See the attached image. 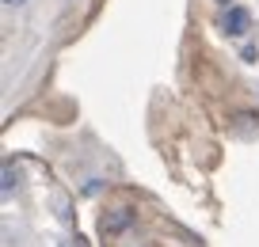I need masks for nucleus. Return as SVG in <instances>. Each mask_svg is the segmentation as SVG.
Returning a JSON list of instances; mask_svg holds the SVG:
<instances>
[{
  "label": "nucleus",
  "mask_w": 259,
  "mask_h": 247,
  "mask_svg": "<svg viewBox=\"0 0 259 247\" xmlns=\"http://www.w3.org/2000/svg\"><path fill=\"white\" fill-rule=\"evenodd\" d=\"M218 27L229 34V38H240V34H248V27H251V12L244 8V4H225Z\"/></svg>",
  "instance_id": "obj_1"
},
{
  "label": "nucleus",
  "mask_w": 259,
  "mask_h": 247,
  "mask_svg": "<svg viewBox=\"0 0 259 247\" xmlns=\"http://www.w3.org/2000/svg\"><path fill=\"white\" fill-rule=\"evenodd\" d=\"M130 224H134V209H126V206L99 217V232H103V236H118V232H126Z\"/></svg>",
  "instance_id": "obj_2"
},
{
  "label": "nucleus",
  "mask_w": 259,
  "mask_h": 247,
  "mask_svg": "<svg viewBox=\"0 0 259 247\" xmlns=\"http://www.w3.org/2000/svg\"><path fill=\"white\" fill-rule=\"evenodd\" d=\"M16 186H19V175L12 171V164H8V168H4V186H0V190H4V198H8V194L16 190Z\"/></svg>",
  "instance_id": "obj_3"
},
{
  "label": "nucleus",
  "mask_w": 259,
  "mask_h": 247,
  "mask_svg": "<svg viewBox=\"0 0 259 247\" xmlns=\"http://www.w3.org/2000/svg\"><path fill=\"white\" fill-rule=\"evenodd\" d=\"M4 4H8V8H16V4H27V0H4Z\"/></svg>",
  "instance_id": "obj_4"
},
{
  "label": "nucleus",
  "mask_w": 259,
  "mask_h": 247,
  "mask_svg": "<svg viewBox=\"0 0 259 247\" xmlns=\"http://www.w3.org/2000/svg\"><path fill=\"white\" fill-rule=\"evenodd\" d=\"M61 247H73V243H69V239H61Z\"/></svg>",
  "instance_id": "obj_5"
},
{
  "label": "nucleus",
  "mask_w": 259,
  "mask_h": 247,
  "mask_svg": "<svg viewBox=\"0 0 259 247\" xmlns=\"http://www.w3.org/2000/svg\"><path fill=\"white\" fill-rule=\"evenodd\" d=\"M218 4H233V0H218Z\"/></svg>",
  "instance_id": "obj_6"
}]
</instances>
